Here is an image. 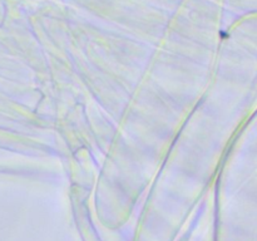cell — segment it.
<instances>
[]
</instances>
